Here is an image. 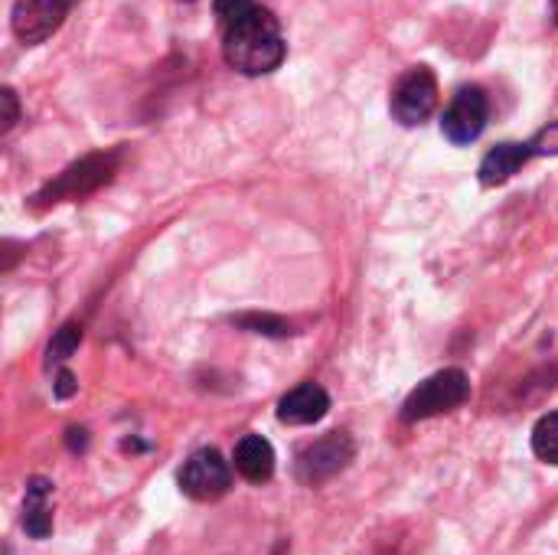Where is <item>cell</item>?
<instances>
[{
  "label": "cell",
  "instance_id": "6",
  "mask_svg": "<svg viewBox=\"0 0 558 555\" xmlns=\"http://www.w3.org/2000/svg\"><path fill=\"white\" fill-rule=\"evenodd\" d=\"M435 105H438V82H435L432 69L418 65V69H412V72H405L399 79V85L392 92V114L402 124L415 128V124L428 121Z\"/></svg>",
  "mask_w": 558,
  "mask_h": 555
},
{
  "label": "cell",
  "instance_id": "12",
  "mask_svg": "<svg viewBox=\"0 0 558 555\" xmlns=\"http://www.w3.org/2000/svg\"><path fill=\"white\" fill-rule=\"evenodd\" d=\"M52 484L46 478H33L26 487V504H23V530L33 540H46L52 533Z\"/></svg>",
  "mask_w": 558,
  "mask_h": 555
},
{
  "label": "cell",
  "instance_id": "4",
  "mask_svg": "<svg viewBox=\"0 0 558 555\" xmlns=\"http://www.w3.org/2000/svg\"><path fill=\"white\" fill-rule=\"evenodd\" d=\"M356 455V445L347 432H330L317 442H311L307 448H301L298 461H294V478L307 487H317L324 481H330L333 474H340Z\"/></svg>",
  "mask_w": 558,
  "mask_h": 555
},
{
  "label": "cell",
  "instance_id": "16",
  "mask_svg": "<svg viewBox=\"0 0 558 555\" xmlns=\"http://www.w3.org/2000/svg\"><path fill=\"white\" fill-rule=\"evenodd\" d=\"M530 147H533L536 157H539V154H558V121H553L549 128H543V131L530 141Z\"/></svg>",
  "mask_w": 558,
  "mask_h": 555
},
{
  "label": "cell",
  "instance_id": "10",
  "mask_svg": "<svg viewBox=\"0 0 558 555\" xmlns=\"http://www.w3.org/2000/svg\"><path fill=\"white\" fill-rule=\"evenodd\" d=\"M235 471L248 484H268L275 474V448L262 435H245L235 445Z\"/></svg>",
  "mask_w": 558,
  "mask_h": 555
},
{
  "label": "cell",
  "instance_id": "19",
  "mask_svg": "<svg viewBox=\"0 0 558 555\" xmlns=\"http://www.w3.org/2000/svg\"><path fill=\"white\" fill-rule=\"evenodd\" d=\"M553 20L558 23V0H553Z\"/></svg>",
  "mask_w": 558,
  "mask_h": 555
},
{
  "label": "cell",
  "instance_id": "3",
  "mask_svg": "<svg viewBox=\"0 0 558 555\" xmlns=\"http://www.w3.org/2000/svg\"><path fill=\"white\" fill-rule=\"evenodd\" d=\"M118 170V150L108 154H88L78 164L65 167L52 183H46L43 193H36L39 203H59V200H82L95 193L101 183H108Z\"/></svg>",
  "mask_w": 558,
  "mask_h": 555
},
{
  "label": "cell",
  "instance_id": "8",
  "mask_svg": "<svg viewBox=\"0 0 558 555\" xmlns=\"http://www.w3.org/2000/svg\"><path fill=\"white\" fill-rule=\"evenodd\" d=\"M229 484H232V471L222 461V455L213 448L196 451L180 471V487L193 500H219L229 491Z\"/></svg>",
  "mask_w": 558,
  "mask_h": 555
},
{
  "label": "cell",
  "instance_id": "17",
  "mask_svg": "<svg viewBox=\"0 0 558 555\" xmlns=\"http://www.w3.org/2000/svg\"><path fill=\"white\" fill-rule=\"evenodd\" d=\"M0 101H3V124H0V131L7 134V131L16 124V114H20V111H16V95H13L10 88H3V92H0Z\"/></svg>",
  "mask_w": 558,
  "mask_h": 555
},
{
  "label": "cell",
  "instance_id": "11",
  "mask_svg": "<svg viewBox=\"0 0 558 555\" xmlns=\"http://www.w3.org/2000/svg\"><path fill=\"white\" fill-rule=\"evenodd\" d=\"M530 157H536L533 154V147H530V141L526 144H500V147H494L484 160H481V183L484 186H500V183H507Z\"/></svg>",
  "mask_w": 558,
  "mask_h": 555
},
{
  "label": "cell",
  "instance_id": "14",
  "mask_svg": "<svg viewBox=\"0 0 558 555\" xmlns=\"http://www.w3.org/2000/svg\"><path fill=\"white\" fill-rule=\"evenodd\" d=\"M78 343H82V327H78V324H65V327L52 337V343H49V363L69 360V357L75 353Z\"/></svg>",
  "mask_w": 558,
  "mask_h": 555
},
{
  "label": "cell",
  "instance_id": "13",
  "mask_svg": "<svg viewBox=\"0 0 558 555\" xmlns=\"http://www.w3.org/2000/svg\"><path fill=\"white\" fill-rule=\"evenodd\" d=\"M533 451L546 464H558V412H549L533 429Z\"/></svg>",
  "mask_w": 558,
  "mask_h": 555
},
{
  "label": "cell",
  "instance_id": "9",
  "mask_svg": "<svg viewBox=\"0 0 558 555\" xmlns=\"http://www.w3.org/2000/svg\"><path fill=\"white\" fill-rule=\"evenodd\" d=\"M330 412V396L317 383H301L278 402V422L284 425H314Z\"/></svg>",
  "mask_w": 558,
  "mask_h": 555
},
{
  "label": "cell",
  "instance_id": "18",
  "mask_svg": "<svg viewBox=\"0 0 558 555\" xmlns=\"http://www.w3.org/2000/svg\"><path fill=\"white\" fill-rule=\"evenodd\" d=\"M52 389H56V399H69V396H72V393L78 389V383H75V376H72L69 370H62Z\"/></svg>",
  "mask_w": 558,
  "mask_h": 555
},
{
  "label": "cell",
  "instance_id": "7",
  "mask_svg": "<svg viewBox=\"0 0 558 555\" xmlns=\"http://www.w3.org/2000/svg\"><path fill=\"white\" fill-rule=\"evenodd\" d=\"M487 114H490V105H487L484 88L468 85L451 98V105L441 118V131L451 144H471L484 134Z\"/></svg>",
  "mask_w": 558,
  "mask_h": 555
},
{
  "label": "cell",
  "instance_id": "1",
  "mask_svg": "<svg viewBox=\"0 0 558 555\" xmlns=\"http://www.w3.org/2000/svg\"><path fill=\"white\" fill-rule=\"evenodd\" d=\"M216 23L222 33V56L245 75L275 72L284 62V36L271 10L258 0H213Z\"/></svg>",
  "mask_w": 558,
  "mask_h": 555
},
{
  "label": "cell",
  "instance_id": "5",
  "mask_svg": "<svg viewBox=\"0 0 558 555\" xmlns=\"http://www.w3.org/2000/svg\"><path fill=\"white\" fill-rule=\"evenodd\" d=\"M75 3L78 0H13L10 26H13L16 39L26 46L46 43L62 26V20L69 16V10Z\"/></svg>",
  "mask_w": 558,
  "mask_h": 555
},
{
  "label": "cell",
  "instance_id": "15",
  "mask_svg": "<svg viewBox=\"0 0 558 555\" xmlns=\"http://www.w3.org/2000/svg\"><path fill=\"white\" fill-rule=\"evenodd\" d=\"M235 324L245 327V330H255V334H268V337L291 334V324L281 321V317H271V314H245V317H235Z\"/></svg>",
  "mask_w": 558,
  "mask_h": 555
},
{
  "label": "cell",
  "instance_id": "2",
  "mask_svg": "<svg viewBox=\"0 0 558 555\" xmlns=\"http://www.w3.org/2000/svg\"><path fill=\"white\" fill-rule=\"evenodd\" d=\"M468 396H471L468 373L464 370H441L412 389V396L402 406V419L405 422H425V419L454 412L458 406L468 402Z\"/></svg>",
  "mask_w": 558,
  "mask_h": 555
}]
</instances>
